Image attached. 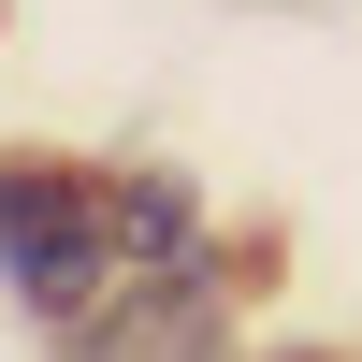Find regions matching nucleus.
Listing matches in <instances>:
<instances>
[{
    "label": "nucleus",
    "mask_w": 362,
    "mask_h": 362,
    "mask_svg": "<svg viewBox=\"0 0 362 362\" xmlns=\"http://www.w3.org/2000/svg\"><path fill=\"white\" fill-rule=\"evenodd\" d=\"M0 261H15V290L44 319H87L102 276H116V203H87L44 160H0Z\"/></svg>",
    "instance_id": "nucleus-1"
},
{
    "label": "nucleus",
    "mask_w": 362,
    "mask_h": 362,
    "mask_svg": "<svg viewBox=\"0 0 362 362\" xmlns=\"http://www.w3.org/2000/svg\"><path fill=\"white\" fill-rule=\"evenodd\" d=\"M73 362H218V290L189 276V261H160V276H116V319H87Z\"/></svg>",
    "instance_id": "nucleus-2"
}]
</instances>
